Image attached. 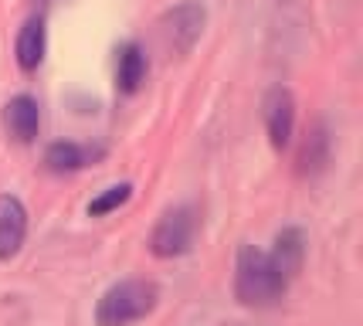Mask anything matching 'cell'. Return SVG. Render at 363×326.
<instances>
[{
	"label": "cell",
	"instance_id": "1",
	"mask_svg": "<svg viewBox=\"0 0 363 326\" xmlns=\"http://www.w3.org/2000/svg\"><path fill=\"white\" fill-rule=\"evenodd\" d=\"M285 293H289V279H285L282 268L275 265V259L265 249L245 241L238 249V262H235L238 303L248 306V310H269Z\"/></svg>",
	"mask_w": 363,
	"mask_h": 326
},
{
	"label": "cell",
	"instance_id": "2",
	"mask_svg": "<svg viewBox=\"0 0 363 326\" xmlns=\"http://www.w3.org/2000/svg\"><path fill=\"white\" fill-rule=\"evenodd\" d=\"M160 289L150 279H123L109 286L95 303V326H129L157 310Z\"/></svg>",
	"mask_w": 363,
	"mask_h": 326
},
{
	"label": "cell",
	"instance_id": "3",
	"mask_svg": "<svg viewBox=\"0 0 363 326\" xmlns=\"http://www.w3.org/2000/svg\"><path fill=\"white\" fill-rule=\"evenodd\" d=\"M194 238H197V211L190 204H177L157 221L150 234V251L157 259H180L194 249Z\"/></svg>",
	"mask_w": 363,
	"mask_h": 326
},
{
	"label": "cell",
	"instance_id": "4",
	"mask_svg": "<svg viewBox=\"0 0 363 326\" xmlns=\"http://www.w3.org/2000/svg\"><path fill=\"white\" fill-rule=\"evenodd\" d=\"M204 24H207L204 4L187 0V4H177L174 11H167L160 17V38H163V45L170 48L174 55H187L190 48L201 41Z\"/></svg>",
	"mask_w": 363,
	"mask_h": 326
},
{
	"label": "cell",
	"instance_id": "5",
	"mask_svg": "<svg viewBox=\"0 0 363 326\" xmlns=\"http://www.w3.org/2000/svg\"><path fill=\"white\" fill-rule=\"evenodd\" d=\"M262 116H265L269 143L275 150H285L292 143V133H296V95L289 92L285 85L269 89L265 102H262Z\"/></svg>",
	"mask_w": 363,
	"mask_h": 326
},
{
	"label": "cell",
	"instance_id": "6",
	"mask_svg": "<svg viewBox=\"0 0 363 326\" xmlns=\"http://www.w3.org/2000/svg\"><path fill=\"white\" fill-rule=\"evenodd\" d=\"M28 241V207L14 194H0V262H11Z\"/></svg>",
	"mask_w": 363,
	"mask_h": 326
},
{
	"label": "cell",
	"instance_id": "7",
	"mask_svg": "<svg viewBox=\"0 0 363 326\" xmlns=\"http://www.w3.org/2000/svg\"><path fill=\"white\" fill-rule=\"evenodd\" d=\"M45 51H48V28H45V17L34 14L21 24L14 41V58L21 72H38L41 62H45Z\"/></svg>",
	"mask_w": 363,
	"mask_h": 326
},
{
	"label": "cell",
	"instance_id": "8",
	"mask_svg": "<svg viewBox=\"0 0 363 326\" xmlns=\"http://www.w3.org/2000/svg\"><path fill=\"white\" fill-rule=\"evenodd\" d=\"M4 129H7V136L17 143L38 140V129H41L38 99H31V95H14V99L4 106Z\"/></svg>",
	"mask_w": 363,
	"mask_h": 326
},
{
	"label": "cell",
	"instance_id": "9",
	"mask_svg": "<svg viewBox=\"0 0 363 326\" xmlns=\"http://www.w3.org/2000/svg\"><path fill=\"white\" fill-rule=\"evenodd\" d=\"M99 156H102L99 146H82V143H72V140H58L45 150V167L51 173H75V170H85L89 163H95Z\"/></svg>",
	"mask_w": 363,
	"mask_h": 326
},
{
	"label": "cell",
	"instance_id": "10",
	"mask_svg": "<svg viewBox=\"0 0 363 326\" xmlns=\"http://www.w3.org/2000/svg\"><path fill=\"white\" fill-rule=\"evenodd\" d=\"M146 72H150L146 51L136 41H126L119 48V55H116V89L123 95L140 92V85L146 82Z\"/></svg>",
	"mask_w": 363,
	"mask_h": 326
},
{
	"label": "cell",
	"instance_id": "11",
	"mask_svg": "<svg viewBox=\"0 0 363 326\" xmlns=\"http://www.w3.org/2000/svg\"><path fill=\"white\" fill-rule=\"evenodd\" d=\"M269 255L285 272V279L289 282L296 279L302 272V262H306V234H302V228H282V232L275 234Z\"/></svg>",
	"mask_w": 363,
	"mask_h": 326
},
{
	"label": "cell",
	"instance_id": "12",
	"mask_svg": "<svg viewBox=\"0 0 363 326\" xmlns=\"http://www.w3.org/2000/svg\"><path fill=\"white\" fill-rule=\"evenodd\" d=\"M129 197H133V184H129V180H123V184H112V187H106L99 197H92V201H89V214H92V217H106V214H112V211H119L123 204H129Z\"/></svg>",
	"mask_w": 363,
	"mask_h": 326
}]
</instances>
